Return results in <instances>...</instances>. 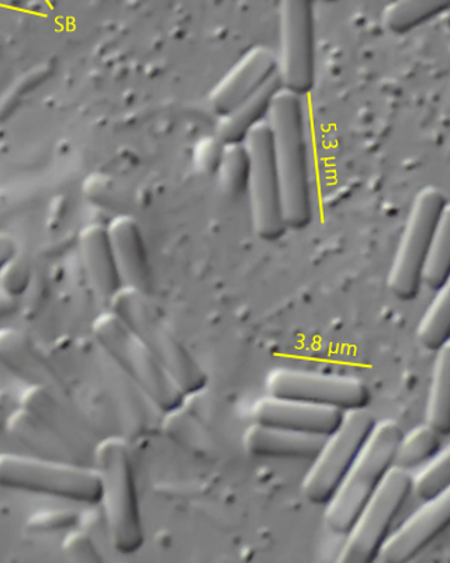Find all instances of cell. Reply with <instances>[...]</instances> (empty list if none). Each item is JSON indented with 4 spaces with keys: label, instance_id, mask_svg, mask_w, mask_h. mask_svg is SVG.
Returning a JSON list of instances; mask_svg holds the SVG:
<instances>
[{
    "label": "cell",
    "instance_id": "obj_1",
    "mask_svg": "<svg viewBox=\"0 0 450 563\" xmlns=\"http://www.w3.org/2000/svg\"><path fill=\"white\" fill-rule=\"evenodd\" d=\"M267 122L272 133L288 228L306 229L313 220V200L302 97L280 90Z\"/></svg>",
    "mask_w": 450,
    "mask_h": 563
},
{
    "label": "cell",
    "instance_id": "obj_2",
    "mask_svg": "<svg viewBox=\"0 0 450 563\" xmlns=\"http://www.w3.org/2000/svg\"><path fill=\"white\" fill-rule=\"evenodd\" d=\"M403 434L397 421H376L341 485L325 505V525L335 534L347 536L364 503L396 465L397 446Z\"/></svg>",
    "mask_w": 450,
    "mask_h": 563
},
{
    "label": "cell",
    "instance_id": "obj_3",
    "mask_svg": "<svg viewBox=\"0 0 450 563\" xmlns=\"http://www.w3.org/2000/svg\"><path fill=\"white\" fill-rule=\"evenodd\" d=\"M97 472L110 541L120 554H135L144 544V528L127 442L119 437L100 442Z\"/></svg>",
    "mask_w": 450,
    "mask_h": 563
},
{
    "label": "cell",
    "instance_id": "obj_4",
    "mask_svg": "<svg viewBox=\"0 0 450 563\" xmlns=\"http://www.w3.org/2000/svg\"><path fill=\"white\" fill-rule=\"evenodd\" d=\"M109 303L113 313L147 346L184 395L198 394L206 387V372L148 303L147 295L123 286Z\"/></svg>",
    "mask_w": 450,
    "mask_h": 563
},
{
    "label": "cell",
    "instance_id": "obj_5",
    "mask_svg": "<svg viewBox=\"0 0 450 563\" xmlns=\"http://www.w3.org/2000/svg\"><path fill=\"white\" fill-rule=\"evenodd\" d=\"M93 335L119 368L164 411L183 405L184 395L138 336L112 310L100 314L92 325Z\"/></svg>",
    "mask_w": 450,
    "mask_h": 563
},
{
    "label": "cell",
    "instance_id": "obj_6",
    "mask_svg": "<svg viewBox=\"0 0 450 563\" xmlns=\"http://www.w3.org/2000/svg\"><path fill=\"white\" fill-rule=\"evenodd\" d=\"M0 487L85 505L100 501L97 470L42 457L0 454Z\"/></svg>",
    "mask_w": 450,
    "mask_h": 563
},
{
    "label": "cell",
    "instance_id": "obj_7",
    "mask_svg": "<svg viewBox=\"0 0 450 563\" xmlns=\"http://www.w3.org/2000/svg\"><path fill=\"white\" fill-rule=\"evenodd\" d=\"M447 205V196L435 186H427L415 196L387 279L389 289L397 299L414 300L421 290L425 263Z\"/></svg>",
    "mask_w": 450,
    "mask_h": 563
},
{
    "label": "cell",
    "instance_id": "obj_8",
    "mask_svg": "<svg viewBox=\"0 0 450 563\" xmlns=\"http://www.w3.org/2000/svg\"><path fill=\"white\" fill-rule=\"evenodd\" d=\"M414 492V477L407 470L394 465L376 492L364 503L347 532V541L339 552V563H370L378 561L394 521L405 501Z\"/></svg>",
    "mask_w": 450,
    "mask_h": 563
},
{
    "label": "cell",
    "instance_id": "obj_9",
    "mask_svg": "<svg viewBox=\"0 0 450 563\" xmlns=\"http://www.w3.org/2000/svg\"><path fill=\"white\" fill-rule=\"evenodd\" d=\"M376 420L368 409L344 411L342 421L325 437L303 481V495L313 505L325 506L347 475L369 439Z\"/></svg>",
    "mask_w": 450,
    "mask_h": 563
},
{
    "label": "cell",
    "instance_id": "obj_10",
    "mask_svg": "<svg viewBox=\"0 0 450 563\" xmlns=\"http://www.w3.org/2000/svg\"><path fill=\"white\" fill-rule=\"evenodd\" d=\"M244 144L249 155L247 196L255 233L265 241H277L289 228L268 122L257 125Z\"/></svg>",
    "mask_w": 450,
    "mask_h": 563
},
{
    "label": "cell",
    "instance_id": "obj_11",
    "mask_svg": "<svg viewBox=\"0 0 450 563\" xmlns=\"http://www.w3.org/2000/svg\"><path fill=\"white\" fill-rule=\"evenodd\" d=\"M315 0H280L278 75L283 89L304 97L315 84Z\"/></svg>",
    "mask_w": 450,
    "mask_h": 563
},
{
    "label": "cell",
    "instance_id": "obj_12",
    "mask_svg": "<svg viewBox=\"0 0 450 563\" xmlns=\"http://www.w3.org/2000/svg\"><path fill=\"white\" fill-rule=\"evenodd\" d=\"M267 391L270 396L289 397L342 411L368 409L372 399L368 385L353 376L294 368L270 371Z\"/></svg>",
    "mask_w": 450,
    "mask_h": 563
},
{
    "label": "cell",
    "instance_id": "obj_13",
    "mask_svg": "<svg viewBox=\"0 0 450 563\" xmlns=\"http://www.w3.org/2000/svg\"><path fill=\"white\" fill-rule=\"evenodd\" d=\"M450 527V487L424 500L380 550L378 561L407 563L423 554Z\"/></svg>",
    "mask_w": 450,
    "mask_h": 563
},
{
    "label": "cell",
    "instance_id": "obj_14",
    "mask_svg": "<svg viewBox=\"0 0 450 563\" xmlns=\"http://www.w3.org/2000/svg\"><path fill=\"white\" fill-rule=\"evenodd\" d=\"M274 77H278L277 53L258 45L249 49L214 87L209 98L210 108L222 118L254 97Z\"/></svg>",
    "mask_w": 450,
    "mask_h": 563
},
{
    "label": "cell",
    "instance_id": "obj_15",
    "mask_svg": "<svg viewBox=\"0 0 450 563\" xmlns=\"http://www.w3.org/2000/svg\"><path fill=\"white\" fill-rule=\"evenodd\" d=\"M254 421L294 431L327 437L342 421L344 411L335 407L270 396L254 406Z\"/></svg>",
    "mask_w": 450,
    "mask_h": 563
},
{
    "label": "cell",
    "instance_id": "obj_16",
    "mask_svg": "<svg viewBox=\"0 0 450 563\" xmlns=\"http://www.w3.org/2000/svg\"><path fill=\"white\" fill-rule=\"evenodd\" d=\"M108 233L123 286L148 295L153 286L151 264L137 220L117 216L110 221Z\"/></svg>",
    "mask_w": 450,
    "mask_h": 563
},
{
    "label": "cell",
    "instance_id": "obj_17",
    "mask_svg": "<svg viewBox=\"0 0 450 563\" xmlns=\"http://www.w3.org/2000/svg\"><path fill=\"white\" fill-rule=\"evenodd\" d=\"M324 440L323 435L254 421L245 431L244 446L255 456L313 461L322 450Z\"/></svg>",
    "mask_w": 450,
    "mask_h": 563
},
{
    "label": "cell",
    "instance_id": "obj_18",
    "mask_svg": "<svg viewBox=\"0 0 450 563\" xmlns=\"http://www.w3.org/2000/svg\"><path fill=\"white\" fill-rule=\"evenodd\" d=\"M79 251L94 295L100 300H112L123 288V284L110 244L108 228L102 224L87 225L79 234Z\"/></svg>",
    "mask_w": 450,
    "mask_h": 563
},
{
    "label": "cell",
    "instance_id": "obj_19",
    "mask_svg": "<svg viewBox=\"0 0 450 563\" xmlns=\"http://www.w3.org/2000/svg\"><path fill=\"white\" fill-rule=\"evenodd\" d=\"M282 89L283 85L278 75L254 97L244 100L232 112L218 118L217 137L224 144H244L257 125L267 122L273 100Z\"/></svg>",
    "mask_w": 450,
    "mask_h": 563
},
{
    "label": "cell",
    "instance_id": "obj_20",
    "mask_svg": "<svg viewBox=\"0 0 450 563\" xmlns=\"http://www.w3.org/2000/svg\"><path fill=\"white\" fill-rule=\"evenodd\" d=\"M450 0H396L384 10V27L393 34H407L449 12Z\"/></svg>",
    "mask_w": 450,
    "mask_h": 563
},
{
    "label": "cell",
    "instance_id": "obj_21",
    "mask_svg": "<svg viewBox=\"0 0 450 563\" xmlns=\"http://www.w3.org/2000/svg\"><path fill=\"white\" fill-rule=\"evenodd\" d=\"M427 422L441 435H450V341L437 351L429 386Z\"/></svg>",
    "mask_w": 450,
    "mask_h": 563
},
{
    "label": "cell",
    "instance_id": "obj_22",
    "mask_svg": "<svg viewBox=\"0 0 450 563\" xmlns=\"http://www.w3.org/2000/svg\"><path fill=\"white\" fill-rule=\"evenodd\" d=\"M435 291L437 296L419 321L417 339L425 350L437 352L450 341V278Z\"/></svg>",
    "mask_w": 450,
    "mask_h": 563
},
{
    "label": "cell",
    "instance_id": "obj_23",
    "mask_svg": "<svg viewBox=\"0 0 450 563\" xmlns=\"http://www.w3.org/2000/svg\"><path fill=\"white\" fill-rule=\"evenodd\" d=\"M441 437L428 422L414 427L398 442L396 466L409 471L428 464L441 450Z\"/></svg>",
    "mask_w": 450,
    "mask_h": 563
},
{
    "label": "cell",
    "instance_id": "obj_24",
    "mask_svg": "<svg viewBox=\"0 0 450 563\" xmlns=\"http://www.w3.org/2000/svg\"><path fill=\"white\" fill-rule=\"evenodd\" d=\"M24 339L13 330L0 331V361L34 384H44L45 368Z\"/></svg>",
    "mask_w": 450,
    "mask_h": 563
},
{
    "label": "cell",
    "instance_id": "obj_25",
    "mask_svg": "<svg viewBox=\"0 0 450 563\" xmlns=\"http://www.w3.org/2000/svg\"><path fill=\"white\" fill-rule=\"evenodd\" d=\"M450 278V203L445 206L435 230L424 268V285L437 290Z\"/></svg>",
    "mask_w": 450,
    "mask_h": 563
},
{
    "label": "cell",
    "instance_id": "obj_26",
    "mask_svg": "<svg viewBox=\"0 0 450 563\" xmlns=\"http://www.w3.org/2000/svg\"><path fill=\"white\" fill-rule=\"evenodd\" d=\"M216 175L220 189L227 198L239 199L247 195L249 155L245 144H225Z\"/></svg>",
    "mask_w": 450,
    "mask_h": 563
},
{
    "label": "cell",
    "instance_id": "obj_27",
    "mask_svg": "<svg viewBox=\"0 0 450 563\" xmlns=\"http://www.w3.org/2000/svg\"><path fill=\"white\" fill-rule=\"evenodd\" d=\"M450 487V444L439 450L423 471L414 477V492L419 499L427 500Z\"/></svg>",
    "mask_w": 450,
    "mask_h": 563
},
{
    "label": "cell",
    "instance_id": "obj_28",
    "mask_svg": "<svg viewBox=\"0 0 450 563\" xmlns=\"http://www.w3.org/2000/svg\"><path fill=\"white\" fill-rule=\"evenodd\" d=\"M32 278V268L23 256L14 255L0 273V290L16 299L26 291Z\"/></svg>",
    "mask_w": 450,
    "mask_h": 563
},
{
    "label": "cell",
    "instance_id": "obj_29",
    "mask_svg": "<svg viewBox=\"0 0 450 563\" xmlns=\"http://www.w3.org/2000/svg\"><path fill=\"white\" fill-rule=\"evenodd\" d=\"M225 144L214 135L198 141L193 151V163L200 173L216 174L220 163H222Z\"/></svg>",
    "mask_w": 450,
    "mask_h": 563
},
{
    "label": "cell",
    "instance_id": "obj_30",
    "mask_svg": "<svg viewBox=\"0 0 450 563\" xmlns=\"http://www.w3.org/2000/svg\"><path fill=\"white\" fill-rule=\"evenodd\" d=\"M63 552L74 562H102L92 538L83 531H71L63 542Z\"/></svg>",
    "mask_w": 450,
    "mask_h": 563
},
{
    "label": "cell",
    "instance_id": "obj_31",
    "mask_svg": "<svg viewBox=\"0 0 450 563\" xmlns=\"http://www.w3.org/2000/svg\"><path fill=\"white\" fill-rule=\"evenodd\" d=\"M77 522V515L72 511H45L32 517L29 526L33 531H59L71 528Z\"/></svg>",
    "mask_w": 450,
    "mask_h": 563
},
{
    "label": "cell",
    "instance_id": "obj_32",
    "mask_svg": "<svg viewBox=\"0 0 450 563\" xmlns=\"http://www.w3.org/2000/svg\"><path fill=\"white\" fill-rule=\"evenodd\" d=\"M16 254V243L9 235L0 234V273Z\"/></svg>",
    "mask_w": 450,
    "mask_h": 563
},
{
    "label": "cell",
    "instance_id": "obj_33",
    "mask_svg": "<svg viewBox=\"0 0 450 563\" xmlns=\"http://www.w3.org/2000/svg\"><path fill=\"white\" fill-rule=\"evenodd\" d=\"M16 299L10 298L9 295L0 290V319H3V317L12 314L13 311L16 310Z\"/></svg>",
    "mask_w": 450,
    "mask_h": 563
},
{
    "label": "cell",
    "instance_id": "obj_34",
    "mask_svg": "<svg viewBox=\"0 0 450 563\" xmlns=\"http://www.w3.org/2000/svg\"><path fill=\"white\" fill-rule=\"evenodd\" d=\"M323 2L331 3V2H337V0H323Z\"/></svg>",
    "mask_w": 450,
    "mask_h": 563
}]
</instances>
